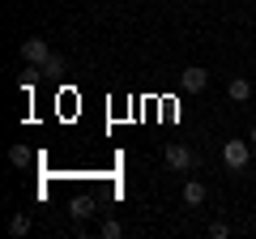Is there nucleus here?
Wrapping results in <instances>:
<instances>
[{"instance_id":"1a4fd4ad","label":"nucleus","mask_w":256,"mask_h":239,"mask_svg":"<svg viewBox=\"0 0 256 239\" xmlns=\"http://www.w3.org/2000/svg\"><path fill=\"white\" fill-rule=\"evenodd\" d=\"M68 214H73L77 222H86V218H90V214H94V205L86 201V196H77V201H73V210H68Z\"/></svg>"},{"instance_id":"ddd939ff","label":"nucleus","mask_w":256,"mask_h":239,"mask_svg":"<svg viewBox=\"0 0 256 239\" xmlns=\"http://www.w3.org/2000/svg\"><path fill=\"white\" fill-rule=\"evenodd\" d=\"M248 141H252V146H256V128H252V132H248Z\"/></svg>"},{"instance_id":"f257e3e1","label":"nucleus","mask_w":256,"mask_h":239,"mask_svg":"<svg viewBox=\"0 0 256 239\" xmlns=\"http://www.w3.org/2000/svg\"><path fill=\"white\" fill-rule=\"evenodd\" d=\"M162 162L171 166V171H192V166H196V154H192L188 146H180V141H171V146L162 150Z\"/></svg>"},{"instance_id":"6e6552de","label":"nucleus","mask_w":256,"mask_h":239,"mask_svg":"<svg viewBox=\"0 0 256 239\" xmlns=\"http://www.w3.org/2000/svg\"><path fill=\"white\" fill-rule=\"evenodd\" d=\"M38 73H43V77H60L64 73V60H60V56H47V60H43V64H38Z\"/></svg>"},{"instance_id":"0eeeda50","label":"nucleus","mask_w":256,"mask_h":239,"mask_svg":"<svg viewBox=\"0 0 256 239\" xmlns=\"http://www.w3.org/2000/svg\"><path fill=\"white\" fill-rule=\"evenodd\" d=\"M9 235H13V239L30 235V214H13V218H9Z\"/></svg>"},{"instance_id":"9b49d317","label":"nucleus","mask_w":256,"mask_h":239,"mask_svg":"<svg viewBox=\"0 0 256 239\" xmlns=\"http://www.w3.org/2000/svg\"><path fill=\"white\" fill-rule=\"evenodd\" d=\"M9 162H13V166H26V162H30V150H26V146H13V150H9Z\"/></svg>"},{"instance_id":"f03ea898","label":"nucleus","mask_w":256,"mask_h":239,"mask_svg":"<svg viewBox=\"0 0 256 239\" xmlns=\"http://www.w3.org/2000/svg\"><path fill=\"white\" fill-rule=\"evenodd\" d=\"M248 158H252V141H226V146H222V162H226L230 171H244Z\"/></svg>"},{"instance_id":"f8f14e48","label":"nucleus","mask_w":256,"mask_h":239,"mask_svg":"<svg viewBox=\"0 0 256 239\" xmlns=\"http://www.w3.org/2000/svg\"><path fill=\"white\" fill-rule=\"evenodd\" d=\"M210 235H214V239H226L230 226H226V222H210Z\"/></svg>"},{"instance_id":"39448f33","label":"nucleus","mask_w":256,"mask_h":239,"mask_svg":"<svg viewBox=\"0 0 256 239\" xmlns=\"http://www.w3.org/2000/svg\"><path fill=\"white\" fill-rule=\"evenodd\" d=\"M226 94H230V102H248L252 98V82H248V77H230Z\"/></svg>"},{"instance_id":"423d86ee","label":"nucleus","mask_w":256,"mask_h":239,"mask_svg":"<svg viewBox=\"0 0 256 239\" xmlns=\"http://www.w3.org/2000/svg\"><path fill=\"white\" fill-rule=\"evenodd\" d=\"M184 201L188 205H205V184L201 180H188V184H184Z\"/></svg>"},{"instance_id":"9d476101","label":"nucleus","mask_w":256,"mask_h":239,"mask_svg":"<svg viewBox=\"0 0 256 239\" xmlns=\"http://www.w3.org/2000/svg\"><path fill=\"white\" fill-rule=\"evenodd\" d=\"M98 235H102V239H120V235H124V226H120L116 218H107V222L98 226Z\"/></svg>"},{"instance_id":"20e7f679","label":"nucleus","mask_w":256,"mask_h":239,"mask_svg":"<svg viewBox=\"0 0 256 239\" xmlns=\"http://www.w3.org/2000/svg\"><path fill=\"white\" fill-rule=\"evenodd\" d=\"M47 56H52V43H47V38H26V43H22V60H26V64H43Z\"/></svg>"},{"instance_id":"7ed1b4c3","label":"nucleus","mask_w":256,"mask_h":239,"mask_svg":"<svg viewBox=\"0 0 256 239\" xmlns=\"http://www.w3.org/2000/svg\"><path fill=\"white\" fill-rule=\"evenodd\" d=\"M205 86H210V73H205L201 64H192V68H184V73H180V90L184 94H201Z\"/></svg>"}]
</instances>
